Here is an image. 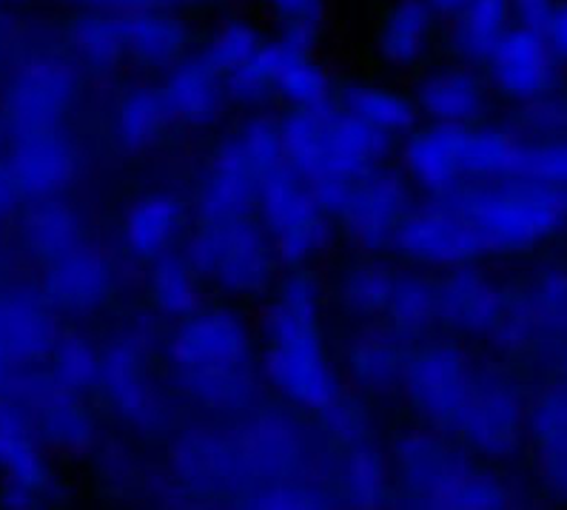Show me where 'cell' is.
<instances>
[{
	"mask_svg": "<svg viewBox=\"0 0 567 510\" xmlns=\"http://www.w3.org/2000/svg\"><path fill=\"white\" fill-rule=\"evenodd\" d=\"M326 305L328 285L320 269H282L254 320V334L262 343V379L280 399L308 414L342 391L326 334Z\"/></svg>",
	"mask_w": 567,
	"mask_h": 510,
	"instance_id": "obj_1",
	"label": "cell"
},
{
	"mask_svg": "<svg viewBox=\"0 0 567 510\" xmlns=\"http://www.w3.org/2000/svg\"><path fill=\"white\" fill-rule=\"evenodd\" d=\"M436 200L465 217L487 260H525L567 240V188L505 175L462 183Z\"/></svg>",
	"mask_w": 567,
	"mask_h": 510,
	"instance_id": "obj_2",
	"label": "cell"
},
{
	"mask_svg": "<svg viewBox=\"0 0 567 510\" xmlns=\"http://www.w3.org/2000/svg\"><path fill=\"white\" fill-rule=\"evenodd\" d=\"M282 117V160L315 180H357L368 168L388 163L400 140L365 126L334 103L288 108Z\"/></svg>",
	"mask_w": 567,
	"mask_h": 510,
	"instance_id": "obj_3",
	"label": "cell"
},
{
	"mask_svg": "<svg viewBox=\"0 0 567 510\" xmlns=\"http://www.w3.org/2000/svg\"><path fill=\"white\" fill-rule=\"evenodd\" d=\"M487 345L502 360H554L567 345V254L542 257L505 282V302Z\"/></svg>",
	"mask_w": 567,
	"mask_h": 510,
	"instance_id": "obj_4",
	"label": "cell"
},
{
	"mask_svg": "<svg viewBox=\"0 0 567 510\" xmlns=\"http://www.w3.org/2000/svg\"><path fill=\"white\" fill-rule=\"evenodd\" d=\"M183 254L203 282L228 300H262L282 271L271 235L257 215L194 222Z\"/></svg>",
	"mask_w": 567,
	"mask_h": 510,
	"instance_id": "obj_5",
	"label": "cell"
},
{
	"mask_svg": "<svg viewBox=\"0 0 567 510\" xmlns=\"http://www.w3.org/2000/svg\"><path fill=\"white\" fill-rule=\"evenodd\" d=\"M525 405V383L502 356L474 363L451 437L482 462H514L527 448Z\"/></svg>",
	"mask_w": 567,
	"mask_h": 510,
	"instance_id": "obj_6",
	"label": "cell"
},
{
	"mask_svg": "<svg viewBox=\"0 0 567 510\" xmlns=\"http://www.w3.org/2000/svg\"><path fill=\"white\" fill-rule=\"evenodd\" d=\"M0 83V123L7 135L69 126L86 97V74L69 54H14Z\"/></svg>",
	"mask_w": 567,
	"mask_h": 510,
	"instance_id": "obj_7",
	"label": "cell"
},
{
	"mask_svg": "<svg viewBox=\"0 0 567 510\" xmlns=\"http://www.w3.org/2000/svg\"><path fill=\"white\" fill-rule=\"evenodd\" d=\"M306 410L295 408L286 399H260L240 419L237 439H240L243 457H246L248 473H251V504L254 493L266 485L286 482V479L315 477L328 473V465L322 468L317 448H326L315 425H308Z\"/></svg>",
	"mask_w": 567,
	"mask_h": 510,
	"instance_id": "obj_8",
	"label": "cell"
},
{
	"mask_svg": "<svg viewBox=\"0 0 567 510\" xmlns=\"http://www.w3.org/2000/svg\"><path fill=\"white\" fill-rule=\"evenodd\" d=\"M396 504L411 508H447L454 490L482 459L442 430L411 425L396 430L388 448Z\"/></svg>",
	"mask_w": 567,
	"mask_h": 510,
	"instance_id": "obj_9",
	"label": "cell"
},
{
	"mask_svg": "<svg viewBox=\"0 0 567 510\" xmlns=\"http://www.w3.org/2000/svg\"><path fill=\"white\" fill-rule=\"evenodd\" d=\"M474 356L460 336L436 334L408 348L400 399L416 425L454 434Z\"/></svg>",
	"mask_w": 567,
	"mask_h": 510,
	"instance_id": "obj_10",
	"label": "cell"
},
{
	"mask_svg": "<svg viewBox=\"0 0 567 510\" xmlns=\"http://www.w3.org/2000/svg\"><path fill=\"white\" fill-rule=\"evenodd\" d=\"M168 470L174 493L192 502L246 504L251 497L254 482L237 430H188L172 445Z\"/></svg>",
	"mask_w": 567,
	"mask_h": 510,
	"instance_id": "obj_11",
	"label": "cell"
},
{
	"mask_svg": "<svg viewBox=\"0 0 567 510\" xmlns=\"http://www.w3.org/2000/svg\"><path fill=\"white\" fill-rule=\"evenodd\" d=\"M414 206L416 188L396 163L388 160L357 177L334 226L357 254L388 257Z\"/></svg>",
	"mask_w": 567,
	"mask_h": 510,
	"instance_id": "obj_12",
	"label": "cell"
},
{
	"mask_svg": "<svg viewBox=\"0 0 567 510\" xmlns=\"http://www.w3.org/2000/svg\"><path fill=\"white\" fill-rule=\"evenodd\" d=\"M94 391L109 408L141 437H161L174 428V399L148 368V351L128 334L114 336L101 351V374Z\"/></svg>",
	"mask_w": 567,
	"mask_h": 510,
	"instance_id": "obj_13",
	"label": "cell"
},
{
	"mask_svg": "<svg viewBox=\"0 0 567 510\" xmlns=\"http://www.w3.org/2000/svg\"><path fill=\"white\" fill-rule=\"evenodd\" d=\"M166 348L177 374L260 365L257 334L231 305H197L192 314L177 320Z\"/></svg>",
	"mask_w": 567,
	"mask_h": 510,
	"instance_id": "obj_14",
	"label": "cell"
},
{
	"mask_svg": "<svg viewBox=\"0 0 567 510\" xmlns=\"http://www.w3.org/2000/svg\"><path fill=\"white\" fill-rule=\"evenodd\" d=\"M0 163L9 168L23 202L66 197L86 168L81 137L69 126L38 128L23 135H7Z\"/></svg>",
	"mask_w": 567,
	"mask_h": 510,
	"instance_id": "obj_15",
	"label": "cell"
},
{
	"mask_svg": "<svg viewBox=\"0 0 567 510\" xmlns=\"http://www.w3.org/2000/svg\"><path fill=\"white\" fill-rule=\"evenodd\" d=\"M391 257H396L402 266L431 274L487 260L476 231L460 211L442 200L416 202L402 222Z\"/></svg>",
	"mask_w": 567,
	"mask_h": 510,
	"instance_id": "obj_16",
	"label": "cell"
},
{
	"mask_svg": "<svg viewBox=\"0 0 567 510\" xmlns=\"http://www.w3.org/2000/svg\"><path fill=\"white\" fill-rule=\"evenodd\" d=\"M123 280V262L112 251L86 242L41 269L38 289L61 316H92L117 300Z\"/></svg>",
	"mask_w": 567,
	"mask_h": 510,
	"instance_id": "obj_17",
	"label": "cell"
},
{
	"mask_svg": "<svg viewBox=\"0 0 567 510\" xmlns=\"http://www.w3.org/2000/svg\"><path fill=\"white\" fill-rule=\"evenodd\" d=\"M408 92L414 97L420 121L460 128L487 121L496 101L485 72L454 58L427 61L416 69L414 86Z\"/></svg>",
	"mask_w": 567,
	"mask_h": 510,
	"instance_id": "obj_18",
	"label": "cell"
},
{
	"mask_svg": "<svg viewBox=\"0 0 567 510\" xmlns=\"http://www.w3.org/2000/svg\"><path fill=\"white\" fill-rule=\"evenodd\" d=\"M482 72L496 101L507 103L511 108L559 94L565 86V69L554 61L542 34L519 27L502 38Z\"/></svg>",
	"mask_w": 567,
	"mask_h": 510,
	"instance_id": "obj_19",
	"label": "cell"
},
{
	"mask_svg": "<svg viewBox=\"0 0 567 510\" xmlns=\"http://www.w3.org/2000/svg\"><path fill=\"white\" fill-rule=\"evenodd\" d=\"M192 202L174 191H146L132 202L121 220L123 260L146 269L148 262L161 260L172 251H183L192 235Z\"/></svg>",
	"mask_w": 567,
	"mask_h": 510,
	"instance_id": "obj_20",
	"label": "cell"
},
{
	"mask_svg": "<svg viewBox=\"0 0 567 510\" xmlns=\"http://www.w3.org/2000/svg\"><path fill=\"white\" fill-rule=\"evenodd\" d=\"M12 237H7L18 262L47 269L54 260L72 254L89 242L86 217L66 197L23 202L12 217Z\"/></svg>",
	"mask_w": 567,
	"mask_h": 510,
	"instance_id": "obj_21",
	"label": "cell"
},
{
	"mask_svg": "<svg viewBox=\"0 0 567 510\" xmlns=\"http://www.w3.org/2000/svg\"><path fill=\"white\" fill-rule=\"evenodd\" d=\"M61 331V314L38 285H29L21 277L0 285V348L12 356L18 371L47 363Z\"/></svg>",
	"mask_w": 567,
	"mask_h": 510,
	"instance_id": "obj_22",
	"label": "cell"
},
{
	"mask_svg": "<svg viewBox=\"0 0 567 510\" xmlns=\"http://www.w3.org/2000/svg\"><path fill=\"white\" fill-rule=\"evenodd\" d=\"M440 282L442 331L460 340H485L494 334L505 302V282L482 262L436 274Z\"/></svg>",
	"mask_w": 567,
	"mask_h": 510,
	"instance_id": "obj_23",
	"label": "cell"
},
{
	"mask_svg": "<svg viewBox=\"0 0 567 510\" xmlns=\"http://www.w3.org/2000/svg\"><path fill=\"white\" fill-rule=\"evenodd\" d=\"M257 63L271 77L274 97L288 108H320L334 103V77L317 61L315 46L286 32H266Z\"/></svg>",
	"mask_w": 567,
	"mask_h": 510,
	"instance_id": "obj_24",
	"label": "cell"
},
{
	"mask_svg": "<svg viewBox=\"0 0 567 510\" xmlns=\"http://www.w3.org/2000/svg\"><path fill=\"white\" fill-rule=\"evenodd\" d=\"M442 41V18L425 0H388L374 27L377 61L394 74H414Z\"/></svg>",
	"mask_w": 567,
	"mask_h": 510,
	"instance_id": "obj_25",
	"label": "cell"
},
{
	"mask_svg": "<svg viewBox=\"0 0 567 510\" xmlns=\"http://www.w3.org/2000/svg\"><path fill=\"white\" fill-rule=\"evenodd\" d=\"M460 140V126L427 121H420L400 137V146H396L400 163L396 166L416 188V195H422L425 200H436L462 186Z\"/></svg>",
	"mask_w": 567,
	"mask_h": 510,
	"instance_id": "obj_26",
	"label": "cell"
},
{
	"mask_svg": "<svg viewBox=\"0 0 567 510\" xmlns=\"http://www.w3.org/2000/svg\"><path fill=\"white\" fill-rule=\"evenodd\" d=\"M61 29L69 61L86 81H106L128 66V12L74 9Z\"/></svg>",
	"mask_w": 567,
	"mask_h": 510,
	"instance_id": "obj_27",
	"label": "cell"
},
{
	"mask_svg": "<svg viewBox=\"0 0 567 510\" xmlns=\"http://www.w3.org/2000/svg\"><path fill=\"white\" fill-rule=\"evenodd\" d=\"M161 89L177 128L212 132L223 123L228 108L226 77L203 58L200 49H194L177 66L168 69Z\"/></svg>",
	"mask_w": 567,
	"mask_h": 510,
	"instance_id": "obj_28",
	"label": "cell"
},
{
	"mask_svg": "<svg viewBox=\"0 0 567 510\" xmlns=\"http://www.w3.org/2000/svg\"><path fill=\"white\" fill-rule=\"evenodd\" d=\"M197 49L186 14L166 3L128 12V66L141 74H166Z\"/></svg>",
	"mask_w": 567,
	"mask_h": 510,
	"instance_id": "obj_29",
	"label": "cell"
},
{
	"mask_svg": "<svg viewBox=\"0 0 567 510\" xmlns=\"http://www.w3.org/2000/svg\"><path fill=\"white\" fill-rule=\"evenodd\" d=\"M408 348L411 345L396 340L380 323L360 325L354 340L348 343L346 356H342L346 376L371 403L400 399Z\"/></svg>",
	"mask_w": 567,
	"mask_h": 510,
	"instance_id": "obj_30",
	"label": "cell"
},
{
	"mask_svg": "<svg viewBox=\"0 0 567 510\" xmlns=\"http://www.w3.org/2000/svg\"><path fill=\"white\" fill-rule=\"evenodd\" d=\"M177 128L166 94L152 83H132L117 92L109 112V132L114 146L126 155H146L172 137Z\"/></svg>",
	"mask_w": 567,
	"mask_h": 510,
	"instance_id": "obj_31",
	"label": "cell"
},
{
	"mask_svg": "<svg viewBox=\"0 0 567 510\" xmlns=\"http://www.w3.org/2000/svg\"><path fill=\"white\" fill-rule=\"evenodd\" d=\"M380 325L408 345L422 343L427 336L445 334L442 331L440 282H436V274L411 269V266L396 269L391 291H388L385 311L380 316Z\"/></svg>",
	"mask_w": 567,
	"mask_h": 510,
	"instance_id": "obj_32",
	"label": "cell"
},
{
	"mask_svg": "<svg viewBox=\"0 0 567 510\" xmlns=\"http://www.w3.org/2000/svg\"><path fill=\"white\" fill-rule=\"evenodd\" d=\"M260 183L262 177L254 175L251 168L212 148L206 166H203L197 183H194L192 200H188L192 202L194 222L231 220V217L254 215Z\"/></svg>",
	"mask_w": 567,
	"mask_h": 510,
	"instance_id": "obj_33",
	"label": "cell"
},
{
	"mask_svg": "<svg viewBox=\"0 0 567 510\" xmlns=\"http://www.w3.org/2000/svg\"><path fill=\"white\" fill-rule=\"evenodd\" d=\"M396 269L388 266L385 257L357 254L340 262L331 277L328 294L331 302L340 309L342 316H348L354 325H374L380 323L382 311H385L388 291L394 282Z\"/></svg>",
	"mask_w": 567,
	"mask_h": 510,
	"instance_id": "obj_34",
	"label": "cell"
},
{
	"mask_svg": "<svg viewBox=\"0 0 567 510\" xmlns=\"http://www.w3.org/2000/svg\"><path fill=\"white\" fill-rule=\"evenodd\" d=\"M511 29H514L511 0H467L447 21V29H442L445 58L482 69Z\"/></svg>",
	"mask_w": 567,
	"mask_h": 510,
	"instance_id": "obj_35",
	"label": "cell"
},
{
	"mask_svg": "<svg viewBox=\"0 0 567 510\" xmlns=\"http://www.w3.org/2000/svg\"><path fill=\"white\" fill-rule=\"evenodd\" d=\"M328 457H331L328 470H331L337 502L357 504V508L396 504L391 462H388V450L380 448V439Z\"/></svg>",
	"mask_w": 567,
	"mask_h": 510,
	"instance_id": "obj_36",
	"label": "cell"
},
{
	"mask_svg": "<svg viewBox=\"0 0 567 510\" xmlns=\"http://www.w3.org/2000/svg\"><path fill=\"white\" fill-rule=\"evenodd\" d=\"M262 371L226 368V371H186L177 374V388L200 410L212 417L243 419L262 399Z\"/></svg>",
	"mask_w": 567,
	"mask_h": 510,
	"instance_id": "obj_37",
	"label": "cell"
},
{
	"mask_svg": "<svg viewBox=\"0 0 567 510\" xmlns=\"http://www.w3.org/2000/svg\"><path fill=\"white\" fill-rule=\"evenodd\" d=\"M334 106L396 140L420 123L411 92L380 81H334Z\"/></svg>",
	"mask_w": 567,
	"mask_h": 510,
	"instance_id": "obj_38",
	"label": "cell"
},
{
	"mask_svg": "<svg viewBox=\"0 0 567 510\" xmlns=\"http://www.w3.org/2000/svg\"><path fill=\"white\" fill-rule=\"evenodd\" d=\"M32 425L43 448L54 454H69V457L92 450L101 434L92 405L74 391H58L47 396L41 405H34Z\"/></svg>",
	"mask_w": 567,
	"mask_h": 510,
	"instance_id": "obj_39",
	"label": "cell"
},
{
	"mask_svg": "<svg viewBox=\"0 0 567 510\" xmlns=\"http://www.w3.org/2000/svg\"><path fill=\"white\" fill-rule=\"evenodd\" d=\"M143 296L154 314L181 320L206 302V282L183 251H172L143 269Z\"/></svg>",
	"mask_w": 567,
	"mask_h": 510,
	"instance_id": "obj_40",
	"label": "cell"
},
{
	"mask_svg": "<svg viewBox=\"0 0 567 510\" xmlns=\"http://www.w3.org/2000/svg\"><path fill=\"white\" fill-rule=\"evenodd\" d=\"M317 211L320 209H317L315 197H311L306 177L295 171L288 163H282V166H277L262 177L254 215L260 217V222L271 237L295 229L297 222L308 220Z\"/></svg>",
	"mask_w": 567,
	"mask_h": 510,
	"instance_id": "obj_41",
	"label": "cell"
},
{
	"mask_svg": "<svg viewBox=\"0 0 567 510\" xmlns=\"http://www.w3.org/2000/svg\"><path fill=\"white\" fill-rule=\"evenodd\" d=\"M317 434L328 454L377 443V410L365 394L342 388L331 403L315 410Z\"/></svg>",
	"mask_w": 567,
	"mask_h": 510,
	"instance_id": "obj_42",
	"label": "cell"
},
{
	"mask_svg": "<svg viewBox=\"0 0 567 510\" xmlns=\"http://www.w3.org/2000/svg\"><path fill=\"white\" fill-rule=\"evenodd\" d=\"M516 135L507 123L487 121L462 128L460 140V175L462 183H482L505 177L514 155Z\"/></svg>",
	"mask_w": 567,
	"mask_h": 510,
	"instance_id": "obj_43",
	"label": "cell"
},
{
	"mask_svg": "<svg viewBox=\"0 0 567 510\" xmlns=\"http://www.w3.org/2000/svg\"><path fill=\"white\" fill-rule=\"evenodd\" d=\"M262 41H266V32L260 29V23L248 18V14L234 12L223 14L220 21L214 23L208 41L197 49L226 77V74L248 66L257 58V52H260Z\"/></svg>",
	"mask_w": 567,
	"mask_h": 510,
	"instance_id": "obj_44",
	"label": "cell"
},
{
	"mask_svg": "<svg viewBox=\"0 0 567 510\" xmlns=\"http://www.w3.org/2000/svg\"><path fill=\"white\" fill-rule=\"evenodd\" d=\"M101 351V345L94 343L89 334H83V331H61L43 365L66 391L86 394V391H94V385H97Z\"/></svg>",
	"mask_w": 567,
	"mask_h": 510,
	"instance_id": "obj_45",
	"label": "cell"
},
{
	"mask_svg": "<svg viewBox=\"0 0 567 510\" xmlns=\"http://www.w3.org/2000/svg\"><path fill=\"white\" fill-rule=\"evenodd\" d=\"M271 240L282 269H320L322 262L334 254L337 226L331 217L317 211L308 220L297 222L295 229L282 231Z\"/></svg>",
	"mask_w": 567,
	"mask_h": 510,
	"instance_id": "obj_46",
	"label": "cell"
},
{
	"mask_svg": "<svg viewBox=\"0 0 567 510\" xmlns=\"http://www.w3.org/2000/svg\"><path fill=\"white\" fill-rule=\"evenodd\" d=\"M507 177L567 188V132L550 137H516Z\"/></svg>",
	"mask_w": 567,
	"mask_h": 510,
	"instance_id": "obj_47",
	"label": "cell"
},
{
	"mask_svg": "<svg viewBox=\"0 0 567 510\" xmlns=\"http://www.w3.org/2000/svg\"><path fill=\"white\" fill-rule=\"evenodd\" d=\"M559 437H567V383L550 374L545 383L527 391L525 439L536 448Z\"/></svg>",
	"mask_w": 567,
	"mask_h": 510,
	"instance_id": "obj_48",
	"label": "cell"
},
{
	"mask_svg": "<svg viewBox=\"0 0 567 510\" xmlns=\"http://www.w3.org/2000/svg\"><path fill=\"white\" fill-rule=\"evenodd\" d=\"M254 9H260L271 18L277 32H286L297 41L317 46L326 29L328 0H248Z\"/></svg>",
	"mask_w": 567,
	"mask_h": 510,
	"instance_id": "obj_49",
	"label": "cell"
},
{
	"mask_svg": "<svg viewBox=\"0 0 567 510\" xmlns=\"http://www.w3.org/2000/svg\"><path fill=\"white\" fill-rule=\"evenodd\" d=\"M505 123L516 137L565 135L567 132L565 97H561L559 92V94H550V97H542V101L525 103V106H514Z\"/></svg>",
	"mask_w": 567,
	"mask_h": 510,
	"instance_id": "obj_50",
	"label": "cell"
},
{
	"mask_svg": "<svg viewBox=\"0 0 567 510\" xmlns=\"http://www.w3.org/2000/svg\"><path fill=\"white\" fill-rule=\"evenodd\" d=\"M534 479L536 493L554 504H567V437L536 445Z\"/></svg>",
	"mask_w": 567,
	"mask_h": 510,
	"instance_id": "obj_51",
	"label": "cell"
},
{
	"mask_svg": "<svg viewBox=\"0 0 567 510\" xmlns=\"http://www.w3.org/2000/svg\"><path fill=\"white\" fill-rule=\"evenodd\" d=\"M226 94L228 106L243 108V112H257V108H266L268 103L277 101V97H274L271 77L262 72L257 58H254L248 66L226 74Z\"/></svg>",
	"mask_w": 567,
	"mask_h": 510,
	"instance_id": "obj_52",
	"label": "cell"
},
{
	"mask_svg": "<svg viewBox=\"0 0 567 510\" xmlns=\"http://www.w3.org/2000/svg\"><path fill=\"white\" fill-rule=\"evenodd\" d=\"M539 34L545 46L550 49V54H554V61L561 69H567V0H556L547 21L542 23Z\"/></svg>",
	"mask_w": 567,
	"mask_h": 510,
	"instance_id": "obj_53",
	"label": "cell"
},
{
	"mask_svg": "<svg viewBox=\"0 0 567 510\" xmlns=\"http://www.w3.org/2000/svg\"><path fill=\"white\" fill-rule=\"evenodd\" d=\"M556 0H511V9H514V27L530 29V32H539L542 23L547 21V14L554 9Z\"/></svg>",
	"mask_w": 567,
	"mask_h": 510,
	"instance_id": "obj_54",
	"label": "cell"
},
{
	"mask_svg": "<svg viewBox=\"0 0 567 510\" xmlns=\"http://www.w3.org/2000/svg\"><path fill=\"white\" fill-rule=\"evenodd\" d=\"M63 3H69V7L74 9H114V12H134V9L166 3V0H63Z\"/></svg>",
	"mask_w": 567,
	"mask_h": 510,
	"instance_id": "obj_55",
	"label": "cell"
},
{
	"mask_svg": "<svg viewBox=\"0 0 567 510\" xmlns=\"http://www.w3.org/2000/svg\"><path fill=\"white\" fill-rule=\"evenodd\" d=\"M425 3L434 9L436 14H440L442 21H451V18H454V14L465 7L467 0H425Z\"/></svg>",
	"mask_w": 567,
	"mask_h": 510,
	"instance_id": "obj_56",
	"label": "cell"
},
{
	"mask_svg": "<svg viewBox=\"0 0 567 510\" xmlns=\"http://www.w3.org/2000/svg\"><path fill=\"white\" fill-rule=\"evenodd\" d=\"M550 374L559 376V379H565L567 383V345L554 356V360H550Z\"/></svg>",
	"mask_w": 567,
	"mask_h": 510,
	"instance_id": "obj_57",
	"label": "cell"
},
{
	"mask_svg": "<svg viewBox=\"0 0 567 510\" xmlns=\"http://www.w3.org/2000/svg\"><path fill=\"white\" fill-rule=\"evenodd\" d=\"M168 7H200V3H208V0H166Z\"/></svg>",
	"mask_w": 567,
	"mask_h": 510,
	"instance_id": "obj_58",
	"label": "cell"
},
{
	"mask_svg": "<svg viewBox=\"0 0 567 510\" xmlns=\"http://www.w3.org/2000/svg\"><path fill=\"white\" fill-rule=\"evenodd\" d=\"M27 0H0V7H21Z\"/></svg>",
	"mask_w": 567,
	"mask_h": 510,
	"instance_id": "obj_59",
	"label": "cell"
},
{
	"mask_svg": "<svg viewBox=\"0 0 567 510\" xmlns=\"http://www.w3.org/2000/svg\"><path fill=\"white\" fill-rule=\"evenodd\" d=\"M561 97H565V106H567V83H565V86H561Z\"/></svg>",
	"mask_w": 567,
	"mask_h": 510,
	"instance_id": "obj_60",
	"label": "cell"
}]
</instances>
